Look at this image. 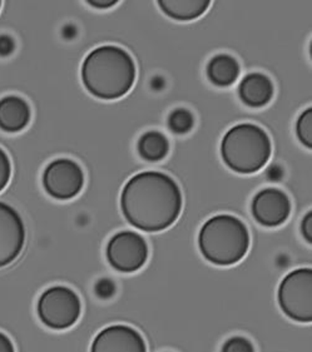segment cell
I'll use <instances>...</instances> for the list:
<instances>
[{"label": "cell", "mask_w": 312, "mask_h": 352, "mask_svg": "<svg viewBox=\"0 0 312 352\" xmlns=\"http://www.w3.org/2000/svg\"><path fill=\"white\" fill-rule=\"evenodd\" d=\"M300 232L302 234V237L305 239L307 243L312 242V212L309 211L304 216V219L301 221L300 226Z\"/></svg>", "instance_id": "7402d4cb"}, {"label": "cell", "mask_w": 312, "mask_h": 352, "mask_svg": "<svg viewBox=\"0 0 312 352\" xmlns=\"http://www.w3.org/2000/svg\"><path fill=\"white\" fill-rule=\"evenodd\" d=\"M93 352H146L147 345L140 332L131 326L113 324L103 329L93 340Z\"/></svg>", "instance_id": "8fae6325"}, {"label": "cell", "mask_w": 312, "mask_h": 352, "mask_svg": "<svg viewBox=\"0 0 312 352\" xmlns=\"http://www.w3.org/2000/svg\"><path fill=\"white\" fill-rule=\"evenodd\" d=\"M275 88L270 78L263 73H249L238 85V97L245 106L263 108L271 102Z\"/></svg>", "instance_id": "7c38bea8"}, {"label": "cell", "mask_w": 312, "mask_h": 352, "mask_svg": "<svg viewBox=\"0 0 312 352\" xmlns=\"http://www.w3.org/2000/svg\"><path fill=\"white\" fill-rule=\"evenodd\" d=\"M277 301L289 318L302 324L311 322V268H296L285 276L277 289Z\"/></svg>", "instance_id": "8992f818"}, {"label": "cell", "mask_w": 312, "mask_h": 352, "mask_svg": "<svg viewBox=\"0 0 312 352\" xmlns=\"http://www.w3.org/2000/svg\"><path fill=\"white\" fill-rule=\"evenodd\" d=\"M223 352H252L255 351V347L249 338L243 336H234L226 340V342L222 345Z\"/></svg>", "instance_id": "d6986e66"}, {"label": "cell", "mask_w": 312, "mask_h": 352, "mask_svg": "<svg viewBox=\"0 0 312 352\" xmlns=\"http://www.w3.org/2000/svg\"><path fill=\"white\" fill-rule=\"evenodd\" d=\"M182 192L172 177L144 170L128 181L121 193V210L128 223L143 232H161L177 221Z\"/></svg>", "instance_id": "6da1fadb"}, {"label": "cell", "mask_w": 312, "mask_h": 352, "mask_svg": "<svg viewBox=\"0 0 312 352\" xmlns=\"http://www.w3.org/2000/svg\"><path fill=\"white\" fill-rule=\"evenodd\" d=\"M168 128L175 134L190 133L194 126V117L187 108H176L168 116Z\"/></svg>", "instance_id": "e0dca14e"}, {"label": "cell", "mask_w": 312, "mask_h": 352, "mask_svg": "<svg viewBox=\"0 0 312 352\" xmlns=\"http://www.w3.org/2000/svg\"><path fill=\"white\" fill-rule=\"evenodd\" d=\"M207 78L216 87L226 88L236 83L241 68L237 59L228 54H217L207 64Z\"/></svg>", "instance_id": "5bb4252c"}, {"label": "cell", "mask_w": 312, "mask_h": 352, "mask_svg": "<svg viewBox=\"0 0 312 352\" xmlns=\"http://www.w3.org/2000/svg\"><path fill=\"white\" fill-rule=\"evenodd\" d=\"M14 50V42L9 36H0V56L12 54Z\"/></svg>", "instance_id": "603a6c76"}, {"label": "cell", "mask_w": 312, "mask_h": 352, "mask_svg": "<svg viewBox=\"0 0 312 352\" xmlns=\"http://www.w3.org/2000/svg\"><path fill=\"white\" fill-rule=\"evenodd\" d=\"M87 3L96 9H109L118 4L117 0H88Z\"/></svg>", "instance_id": "cb8c5ba5"}, {"label": "cell", "mask_w": 312, "mask_h": 352, "mask_svg": "<svg viewBox=\"0 0 312 352\" xmlns=\"http://www.w3.org/2000/svg\"><path fill=\"white\" fill-rule=\"evenodd\" d=\"M38 317L52 330H67L78 322L82 302L78 295L67 286H53L43 292L36 305Z\"/></svg>", "instance_id": "5b68a950"}, {"label": "cell", "mask_w": 312, "mask_h": 352, "mask_svg": "<svg viewBox=\"0 0 312 352\" xmlns=\"http://www.w3.org/2000/svg\"><path fill=\"white\" fill-rule=\"evenodd\" d=\"M27 231L19 212L0 201V268L7 267L21 254Z\"/></svg>", "instance_id": "9c48e42d"}, {"label": "cell", "mask_w": 312, "mask_h": 352, "mask_svg": "<svg viewBox=\"0 0 312 352\" xmlns=\"http://www.w3.org/2000/svg\"><path fill=\"white\" fill-rule=\"evenodd\" d=\"M94 291H96V295L100 298L107 300V298L113 296L114 292H115V285L113 281H111L108 278H100V281L96 283Z\"/></svg>", "instance_id": "44dd1931"}, {"label": "cell", "mask_w": 312, "mask_h": 352, "mask_svg": "<svg viewBox=\"0 0 312 352\" xmlns=\"http://www.w3.org/2000/svg\"><path fill=\"white\" fill-rule=\"evenodd\" d=\"M148 245L141 234L133 231L115 233L107 246V261L115 271L132 274L148 260Z\"/></svg>", "instance_id": "52a82bcc"}, {"label": "cell", "mask_w": 312, "mask_h": 352, "mask_svg": "<svg viewBox=\"0 0 312 352\" xmlns=\"http://www.w3.org/2000/svg\"><path fill=\"white\" fill-rule=\"evenodd\" d=\"M32 109L28 102L18 96L0 99V129L7 133H18L28 127Z\"/></svg>", "instance_id": "4fadbf2b"}, {"label": "cell", "mask_w": 312, "mask_h": 352, "mask_svg": "<svg viewBox=\"0 0 312 352\" xmlns=\"http://www.w3.org/2000/svg\"><path fill=\"white\" fill-rule=\"evenodd\" d=\"M296 135L300 143L307 149L312 148V109L307 108L298 116Z\"/></svg>", "instance_id": "ac0fdd59"}, {"label": "cell", "mask_w": 312, "mask_h": 352, "mask_svg": "<svg viewBox=\"0 0 312 352\" xmlns=\"http://www.w3.org/2000/svg\"><path fill=\"white\" fill-rule=\"evenodd\" d=\"M0 9H1V1H0Z\"/></svg>", "instance_id": "484cf974"}, {"label": "cell", "mask_w": 312, "mask_h": 352, "mask_svg": "<svg viewBox=\"0 0 312 352\" xmlns=\"http://www.w3.org/2000/svg\"><path fill=\"white\" fill-rule=\"evenodd\" d=\"M222 161L236 173L252 175L269 163L272 143L266 131L252 123L228 129L221 141Z\"/></svg>", "instance_id": "277c9868"}, {"label": "cell", "mask_w": 312, "mask_h": 352, "mask_svg": "<svg viewBox=\"0 0 312 352\" xmlns=\"http://www.w3.org/2000/svg\"><path fill=\"white\" fill-rule=\"evenodd\" d=\"M12 177V163L7 152L0 147V192L7 187Z\"/></svg>", "instance_id": "ffe728a7"}, {"label": "cell", "mask_w": 312, "mask_h": 352, "mask_svg": "<svg viewBox=\"0 0 312 352\" xmlns=\"http://www.w3.org/2000/svg\"><path fill=\"white\" fill-rule=\"evenodd\" d=\"M138 153L144 161L158 162L164 160L170 152V142L158 131H149L142 134L137 143Z\"/></svg>", "instance_id": "2e32d148"}, {"label": "cell", "mask_w": 312, "mask_h": 352, "mask_svg": "<svg viewBox=\"0 0 312 352\" xmlns=\"http://www.w3.org/2000/svg\"><path fill=\"white\" fill-rule=\"evenodd\" d=\"M251 213L256 222L263 227H280L291 214V201L284 190L274 187L263 188L252 198Z\"/></svg>", "instance_id": "30bf717a"}, {"label": "cell", "mask_w": 312, "mask_h": 352, "mask_svg": "<svg viewBox=\"0 0 312 352\" xmlns=\"http://www.w3.org/2000/svg\"><path fill=\"white\" fill-rule=\"evenodd\" d=\"M13 351H14V346H13V342L10 341V338H8L5 333L0 332V352Z\"/></svg>", "instance_id": "d4e9b609"}, {"label": "cell", "mask_w": 312, "mask_h": 352, "mask_svg": "<svg viewBox=\"0 0 312 352\" xmlns=\"http://www.w3.org/2000/svg\"><path fill=\"white\" fill-rule=\"evenodd\" d=\"M42 182L50 197L58 201H68L77 197L83 190L85 173L76 161L58 158L44 169Z\"/></svg>", "instance_id": "ba28073f"}, {"label": "cell", "mask_w": 312, "mask_h": 352, "mask_svg": "<svg viewBox=\"0 0 312 352\" xmlns=\"http://www.w3.org/2000/svg\"><path fill=\"white\" fill-rule=\"evenodd\" d=\"M85 89L96 98L114 100L124 97L135 85V60L117 45H102L85 56L82 71Z\"/></svg>", "instance_id": "7a4b0ae2"}, {"label": "cell", "mask_w": 312, "mask_h": 352, "mask_svg": "<svg viewBox=\"0 0 312 352\" xmlns=\"http://www.w3.org/2000/svg\"><path fill=\"white\" fill-rule=\"evenodd\" d=\"M159 9L170 19L190 21L206 13L211 6L208 0H159Z\"/></svg>", "instance_id": "9a60e30c"}, {"label": "cell", "mask_w": 312, "mask_h": 352, "mask_svg": "<svg viewBox=\"0 0 312 352\" xmlns=\"http://www.w3.org/2000/svg\"><path fill=\"white\" fill-rule=\"evenodd\" d=\"M249 228L231 214L211 217L199 230V252L205 260L221 267L238 263L249 252Z\"/></svg>", "instance_id": "3957f363"}]
</instances>
